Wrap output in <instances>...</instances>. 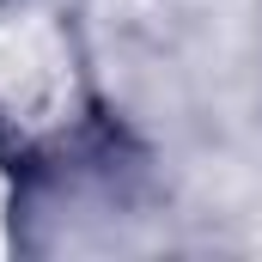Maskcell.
Segmentation results:
<instances>
[{
  "label": "cell",
  "instance_id": "6da1fadb",
  "mask_svg": "<svg viewBox=\"0 0 262 262\" xmlns=\"http://www.w3.org/2000/svg\"><path fill=\"white\" fill-rule=\"evenodd\" d=\"M12 207H18V177H12V165L0 159V256L12 250Z\"/></svg>",
  "mask_w": 262,
  "mask_h": 262
}]
</instances>
